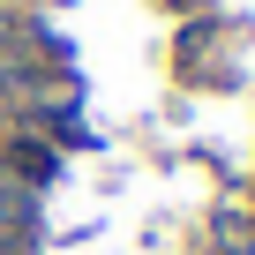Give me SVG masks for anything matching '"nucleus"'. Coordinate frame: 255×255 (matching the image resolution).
<instances>
[{
	"label": "nucleus",
	"instance_id": "f257e3e1",
	"mask_svg": "<svg viewBox=\"0 0 255 255\" xmlns=\"http://www.w3.org/2000/svg\"><path fill=\"white\" fill-rule=\"evenodd\" d=\"M23 218H30V195H23V188H0V240H15Z\"/></svg>",
	"mask_w": 255,
	"mask_h": 255
}]
</instances>
